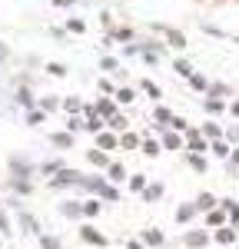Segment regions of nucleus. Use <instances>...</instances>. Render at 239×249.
I'll list each match as a JSON object with an SVG mask.
<instances>
[]
</instances>
